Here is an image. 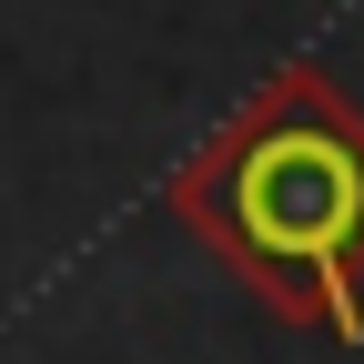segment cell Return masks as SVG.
I'll use <instances>...</instances> for the list:
<instances>
[{"mask_svg": "<svg viewBox=\"0 0 364 364\" xmlns=\"http://www.w3.org/2000/svg\"><path fill=\"white\" fill-rule=\"evenodd\" d=\"M203 213L243 263L284 284H344L364 263V122L324 91L284 81L203 172Z\"/></svg>", "mask_w": 364, "mask_h": 364, "instance_id": "obj_1", "label": "cell"}]
</instances>
